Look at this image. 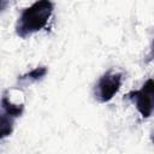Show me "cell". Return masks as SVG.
<instances>
[{
    "label": "cell",
    "instance_id": "obj_1",
    "mask_svg": "<svg viewBox=\"0 0 154 154\" xmlns=\"http://www.w3.org/2000/svg\"><path fill=\"white\" fill-rule=\"evenodd\" d=\"M54 11L52 0H36L24 8L16 23V34L25 38L42 30L51 19Z\"/></svg>",
    "mask_w": 154,
    "mask_h": 154
},
{
    "label": "cell",
    "instance_id": "obj_2",
    "mask_svg": "<svg viewBox=\"0 0 154 154\" xmlns=\"http://www.w3.org/2000/svg\"><path fill=\"white\" fill-rule=\"evenodd\" d=\"M123 83V73L109 70L105 72L94 87V96L99 102H107L119 91Z\"/></svg>",
    "mask_w": 154,
    "mask_h": 154
},
{
    "label": "cell",
    "instance_id": "obj_3",
    "mask_svg": "<svg viewBox=\"0 0 154 154\" xmlns=\"http://www.w3.org/2000/svg\"><path fill=\"white\" fill-rule=\"evenodd\" d=\"M153 79L148 78L140 89L126 94V99L135 103L137 111L143 118H149L153 113Z\"/></svg>",
    "mask_w": 154,
    "mask_h": 154
},
{
    "label": "cell",
    "instance_id": "obj_4",
    "mask_svg": "<svg viewBox=\"0 0 154 154\" xmlns=\"http://www.w3.org/2000/svg\"><path fill=\"white\" fill-rule=\"evenodd\" d=\"M14 117H12L11 114H8L7 112H5L1 108L0 112V141L7 136H10L13 131V126H14Z\"/></svg>",
    "mask_w": 154,
    "mask_h": 154
},
{
    "label": "cell",
    "instance_id": "obj_5",
    "mask_svg": "<svg viewBox=\"0 0 154 154\" xmlns=\"http://www.w3.org/2000/svg\"><path fill=\"white\" fill-rule=\"evenodd\" d=\"M1 108L5 112H7L8 114H11L12 117L18 118L22 116V113L24 111V105L23 103H14V102H12V100L8 96L4 95L1 99Z\"/></svg>",
    "mask_w": 154,
    "mask_h": 154
},
{
    "label": "cell",
    "instance_id": "obj_6",
    "mask_svg": "<svg viewBox=\"0 0 154 154\" xmlns=\"http://www.w3.org/2000/svg\"><path fill=\"white\" fill-rule=\"evenodd\" d=\"M47 73V67L45 66H40V67H35L34 70L22 75L19 77V81L26 82V83H32V82H37L40 79H42Z\"/></svg>",
    "mask_w": 154,
    "mask_h": 154
},
{
    "label": "cell",
    "instance_id": "obj_7",
    "mask_svg": "<svg viewBox=\"0 0 154 154\" xmlns=\"http://www.w3.org/2000/svg\"><path fill=\"white\" fill-rule=\"evenodd\" d=\"M8 2H10V0H0V12H2L7 7Z\"/></svg>",
    "mask_w": 154,
    "mask_h": 154
}]
</instances>
